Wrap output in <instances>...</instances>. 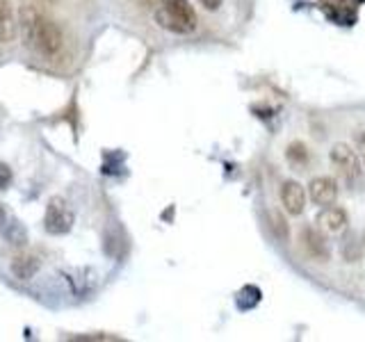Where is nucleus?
I'll return each mask as SVG.
<instances>
[{
  "label": "nucleus",
  "instance_id": "1",
  "mask_svg": "<svg viewBox=\"0 0 365 342\" xmlns=\"http://www.w3.org/2000/svg\"><path fill=\"white\" fill-rule=\"evenodd\" d=\"M19 30L26 46H30L32 51H37L43 57H55L64 46V34L60 26L32 7H26L21 11Z\"/></svg>",
  "mask_w": 365,
  "mask_h": 342
},
{
  "label": "nucleus",
  "instance_id": "2",
  "mask_svg": "<svg viewBox=\"0 0 365 342\" xmlns=\"http://www.w3.org/2000/svg\"><path fill=\"white\" fill-rule=\"evenodd\" d=\"M158 23L165 30H171L176 34H187L197 28V11L190 5V0H163L160 9L155 11Z\"/></svg>",
  "mask_w": 365,
  "mask_h": 342
},
{
  "label": "nucleus",
  "instance_id": "3",
  "mask_svg": "<svg viewBox=\"0 0 365 342\" xmlns=\"http://www.w3.org/2000/svg\"><path fill=\"white\" fill-rule=\"evenodd\" d=\"M43 226L51 235H64L71 231L73 226V212L66 205L64 199H51L48 208H46Z\"/></svg>",
  "mask_w": 365,
  "mask_h": 342
},
{
  "label": "nucleus",
  "instance_id": "4",
  "mask_svg": "<svg viewBox=\"0 0 365 342\" xmlns=\"http://www.w3.org/2000/svg\"><path fill=\"white\" fill-rule=\"evenodd\" d=\"M329 157L349 182L359 178V157H356V153L351 151L349 144H342V142L334 144V146H331V151H329Z\"/></svg>",
  "mask_w": 365,
  "mask_h": 342
},
{
  "label": "nucleus",
  "instance_id": "5",
  "mask_svg": "<svg viewBox=\"0 0 365 342\" xmlns=\"http://www.w3.org/2000/svg\"><path fill=\"white\" fill-rule=\"evenodd\" d=\"M308 197L315 205H334L338 199V182L331 176H317L308 185Z\"/></svg>",
  "mask_w": 365,
  "mask_h": 342
},
{
  "label": "nucleus",
  "instance_id": "6",
  "mask_svg": "<svg viewBox=\"0 0 365 342\" xmlns=\"http://www.w3.org/2000/svg\"><path fill=\"white\" fill-rule=\"evenodd\" d=\"M281 203L290 214H302L306 208V190L302 187V182L285 180L281 187Z\"/></svg>",
  "mask_w": 365,
  "mask_h": 342
},
{
  "label": "nucleus",
  "instance_id": "7",
  "mask_svg": "<svg viewBox=\"0 0 365 342\" xmlns=\"http://www.w3.org/2000/svg\"><path fill=\"white\" fill-rule=\"evenodd\" d=\"M302 239H304L306 251L315 260H329L331 249H329V242H327V237H324L322 231H317L315 226H306L302 231Z\"/></svg>",
  "mask_w": 365,
  "mask_h": 342
},
{
  "label": "nucleus",
  "instance_id": "8",
  "mask_svg": "<svg viewBox=\"0 0 365 342\" xmlns=\"http://www.w3.org/2000/svg\"><path fill=\"white\" fill-rule=\"evenodd\" d=\"M317 224L322 231L327 233H342L347 228V212L342 208H336V205H327V208L319 212Z\"/></svg>",
  "mask_w": 365,
  "mask_h": 342
},
{
  "label": "nucleus",
  "instance_id": "9",
  "mask_svg": "<svg viewBox=\"0 0 365 342\" xmlns=\"http://www.w3.org/2000/svg\"><path fill=\"white\" fill-rule=\"evenodd\" d=\"M39 267H41L39 256H34V254H19L14 258V262H11V276H14L16 281H30L34 274L39 271Z\"/></svg>",
  "mask_w": 365,
  "mask_h": 342
},
{
  "label": "nucleus",
  "instance_id": "10",
  "mask_svg": "<svg viewBox=\"0 0 365 342\" xmlns=\"http://www.w3.org/2000/svg\"><path fill=\"white\" fill-rule=\"evenodd\" d=\"M19 34L14 11L7 0H0V43H11Z\"/></svg>",
  "mask_w": 365,
  "mask_h": 342
},
{
  "label": "nucleus",
  "instance_id": "11",
  "mask_svg": "<svg viewBox=\"0 0 365 342\" xmlns=\"http://www.w3.org/2000/svg\"><path fill=\"white\" fill-rule=\"evenodd\" d=\"M340 254L342 258H345L347 262H356L363 258L365 254V242H363V237L359 233H347L345 237H342V242H340Z\"/></svg>",
  "mask_w": 365,
  "mask_h": 342
},
{
  "label": "nucleus",
  "instance_id": "12",
  "mask_svg": "<svg viewBox=\"0 0 365 342\" xmlns=\"http://www.w3.org/2000/svg\"><path fill=\"white\" fill-rule=\"evenodd\" d=\"M269 222H272V231L279 239H288L290 237V228H288V222H285V217L279 212V210H272L269 212Z\"/></svg>",
  "mask_w": 365,
  "mask_h": 342
},
{
  "label": "nucleus",
  "instance_id": "13",
  "mask_svg": "<svg viewBox=\"0 0 365 342\" xmlns=\"http://www.w3.org/2000/svg\"><path fill=\"white\" fill-rule=\"evenodd\" d=\"M288 160L292 165H306L308 162V151L302 142H292L288 146Z\"/></svg>",
  "mask_w": 365,
  "mask_h": 342
},
{
  "label": "nucleus",
  "instance_id": "14",
  "mask_svg": "<svg viewBox=\"0 0 365 342\" xmlns=\"http://www.w3.org/2000/svg\"><path fill=\"white\" fill-rule=\"evenodd\" d=\"M7 239L11 244H26V239H28V235H26V228L21 226V222H11V226L7 228Z\"/></svg>",
  "mask_w": 365,
  "mask_h": 342
},
{
  "label": "nucleus",
  "instance_id": "15",
  "mask_svg": "<svg viewBox=\"0 0 365 342\" xmlns=\"http://www.w3.org/2000/svg\"><path fill=\"white\" fill-rule=\"evenodd\" d=\"M9 182H11V169L5 162H0V190H7Z\"/></svg>",
  "mask_w": 365,
  "mask_h": 342
},
{
  "label": "nucleus",
  "instance_id": "16",
  "mask_svg": "<svg viewBox=\"0 0 365 342\" xmlns=\"http://www.w3.org/2000/svg\"><path fill=\"white\" fill-rule=\"evenodd\" d=\"M356 148H359V153L363 157V165H365V130H361L356 135Z\"/></svg>",
  "mask_w": 365,
  "mask_h": 342
},
{
  "label": "nucleus",
  "instance_id": "17",
  "mask_svg": "<svg viewBox=\"0 0 365 342\" xmlns=\"http://www.w3.org/2000/svg\"><path fill=\"white\" fill-rule=\"evenodd\" d=\"M222 3H224V0H201V5H203L205 9H210V11L220 9V7H222Z\"/></svg>",
  "mask_w": 365,
  "mask_h": 342
},
{
  "label": "nucleus",
  "instance_id": "18",
  "mask_svg": "<svg viewBox=\"0 0 365 342\" xmlns=\"http://www.w3.org/2000/svg\"><path fill=\"white\" fill-rule=\"evenodd\" d=\"M73 340H119V338H114V336H78Z\"/></svg>",
  "mask_w": 365,
  "mask_h": 342
},
{
  "label": "nucleus",
  "instance_id": "19",
  "mask_svg": "<svg viewBox=\"0 0 365 342\" xmlns=\"http://www.w3.org/2000/svg\"><path fill=\"white\" fill-rule=\"evenodd\" d=\"M5 222V210H3V205H0V224Z\"/></svg>",
  "mask_w": 365,
  "mask_h": 342
}]
</instances>
